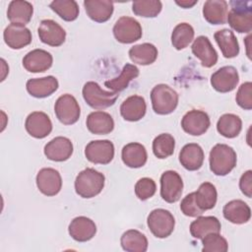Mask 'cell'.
I'll use <instances>...</instances> for the list:
<instances>
[{"label":"cell","instance_id":"obj_39","mask_svg":"<svg viewBox=\"0 0 252 252\" xmlns=\"http://www.w3.org/2000/svg\"><path fill=\"white\" fill-rule=\"evenodd\" d=\"M175 148V140L173 136L162 133L157 136L153 141V153L158 158H166L170 157Z\"/></svg>","mask_w":252,"mask_h":252},{"label":"cell","instance_id":"obj_28","mask_svg":"<svg viewBox=\"0 0 252 252\" xmlns=\"http://www.w3.org/2000/svg\"><path fill=\"white\" fill-rule=\"evenodd\" d=\"M228 4L224 0H208L203 6V16L212 25H222L226 22Z\"/></svg>","mask_w":252,"mask_h":252},{"label":"cell","instance_id":"obj_18","mask_svg":"<svg viewBox=\"0 0 252 252\" xmlns=\"http://www.w3.org/2000/svg\"><path fill=\"white\" fill-rule=\"evenodd\" d=\"M53 62L52 55L43 49H33L23 58L24 68L31 73H41L47 71Z\"/></svg>","mask_w":252,"mask_h":252},{"label":"cell","instance_id":"obj_4","mask_svg":"<svg viewBox=\"0 0 252 252\" xmlns=\"http://www.w3.org/2000/svg\"><path fill=\"white\" fill-rule=\"evenodd\" d=\"M151 100L154 111L159 115L170 114L178 104V94L165 84L155 86L151 92Z\"/></svg>","mask_w":252,"mask_h":252},{"label":"cell","instance_id":"obj_46","mask_svg":"<svg viewBox=\"0 0 252 252\" xmlns=\"http://www.w3.org/2000/svg\"><path fill=\"white\" fill-rule=\"evenodd\" d=\"M197 2H198V0H193V1H190V0L175 1V3H176L178 6H180V7L184 8V9H187V8H191V7H193L195 4H197Z\"/></svg>","mask_w":252,"mask_h":252},{"label":"cell","instance_id":"obj_30","mask_svg":"<svg viewBox=\"0 0 252 252\" xmlns=\"http://www.w3.org/2000/svg\"><path fill=\"white\" fill-rule=\"evenodd\" d=\"M221 228L220 221L213 216L197 217L190 224V233L196 239H202L209 233H220Z\"/></svg>","mask_w":252,"mask_h":252},{"label":"cell","instance_id":"obj_1","mask_svg":"<svg viewBox=\"0 0 252 252\" xmlns=\"http://www.w3.org/2000/svg\"><path fill=\"white\" fill-rule=\"evenodd\" d=\"M210 169L218 176L228 174L236 165L237 157L235 151L226 144L215 145L209 157Z\"/></svg>","mask_w":252,"mask_h":252},{"label":"cell","instance_id":"obj_15","mask_svg":"<svg viewBox=\"0 0 252 252\" xmlns=\"http://www.w3.org/2000/svg\"><path fill=\"white\" fill-rule=\"evenodd\" d=\"M41 42L50 46H60L66 39L65 30L53 20H42L37 29Z\"/></svg>","mask_w":252,"mask_h":252},{"label":"cell","instance_id":"obj_40","mask_svg":"<svg viewBox=\"0 0 252 252\" xmlns=\"http://www.w3.org/2000/svg\"><path fill=\"white\" fill-rule=\"evenodd\" d=\"M162 8L158 0H137L132 3V11L135 15L144 18L157 17Z\"/></svg>","mask_w":252,"mask_h":252},{"label":"cell","instance_id":"obj_24","mask_svg":"<svg viewBox=\"0 0 252 252\" xmlns=\"http://www.w3.org/2000/svg\"><path fill=\"white\" fill-rule=\"evenodd\" d=\"M222 214L224 219L235 224L246 223L251 218L250 207L239 199L226 203L222 209Z\"/></svg>","mask_w":252,"mask_h":252},{"label":"cell","instance_id":"obj_9","mask_svg":"<svg viewBox=\"0 0 252 252\" xmlns=\"http://www.w3.org/2000/svg\"><path fill=\"white\" fill-rule=\"evenodd\" d=\"M85 156L93 163L107 164L114 158V145L109 140L91 141L85 148Z\"/></svg>","mask_w":252,"mask_h":252},{"label":"cell","instance_id":"obj_16","mask_svg":"<svg viewBox=\"0 0 252 252\" xmlns=\"http://www.w3.org/2000/svg\"><path fill=\"white\" fill-rule=\"evenodd\" d=\"M5 43L12 49H21L32 42L31 31L19 24H10L3 32Z\"/></svg>","mask_w":252,"mask_h":252},{"label":"cell","instance_id":"obj_25","mask_svg":"<svg viewBox=\"0 0 252 252\" xmlns=\"http://www.w3.org/2000/svg\"><path fill=\"white\" fill-rule=\"evenodd\" d=\"M84 7L90 19L96 23H104L113 13V2L109 0H85Z\"/></svg>","mask_w":252,"mask_h":252},{"label":"cell","instance_id":"obj_31","mask_svg":"<svg viewBox=\"0 0 252 252\" xmlns=\"http://www.w3.org/2000/svg\"><path fill=\"white\" fill-rule=\"evenodd\" d=\"M214 37L225 58L236 57L239 53V43L233 32L228 29L220 30L215 32Z\"/></svg>","mask_w":252,"mask_h":252},{"label":"cell","instance_id":"obj_2","mask_svg":"<svg viewBox=\"0 0 252 252\" xmlns=\"http://www.w3.org/2000/svg\"><path fill=\"white\" fill-rule=\"evenodd\" d=\"M104 175L91 167L82 170L75 179L76 193L86 199H90L98 195L104 187Z\"/></svg>","mask_w":252,"mask_h":252},{"label":"cell","instance_id":"obj_21","mask_svg":"<svg viewBox=\"0 0 252 252\" xmlns=\"http://www.w3.org/2000/svg\"><path fill=\"white\" fill-rule=\"evenodd\" d=\"M205 158L204 151L200 145L190 143L185 145L179 153V161L181 165L190 171L198 170L203 165Z\"/></svg>","mask_w":252,"mask_h":252},{"label":"cell","instance_id":"obj_43","mask_svg":"<svg viewBox=\"0 0 252 252\" xmlns=\"http://www.w3.org/2000/svg\"><path fill=\"white\" fill-rule=\"evenodd\" d=\"M237 104L246 110H250L252 108V83L245 82L243 83L236 94L235 96Z\"/></svg>","mask_w":252,"mask_h":252},{"label":"cell","instance_id":"obj_26","mask_svg":"<svg viewBox=\"0 0 252 252\" xmlns=\"http://www.w3.org/2000/svg\"><path fill=\"white\" fill-rule=\"evenodd\" d=\"M88 130L95 135H106L114 129V120L111 115L104 111L91 112L87 117Z\"/></svg>","mask_w":252,"mask_h":252},{"label":"cell","instance_id":"obj_11","mask_svg":"<svg viewBox=\"0 0 252 252\" xmlns=\"http://www.w3.org/2000/svg\"><path fill=\"white\" fill-rule=\"evenodd\" d=\"M211 125L209 115L199 109H192L185 113L181 120V127L189 135L200 136L207 132Z\"/></svg>","mask_w":252,"mask_h":252},{"label":"cell","instance_id":"obj_6","mask_svg":"<svg viewBox=\"0 0 252 252\" xmlns=\"http://www.w3.org/2000/svg\"><path fill=\"white\" fill-rule=\"evenodd\" d=\"M147 223L151 232L156 237L166 238L174 229L175 220L169 211L155 209L149 214Z\"/></svg>","mask_w":252,"mask_h":252},{"label":"cell","instance_id":"obj_23","mask_svg":"<svg viewBox=\"0 0 252 252\" xmlns=\"http://www.w3.org/2000/svg\"><path fill=\"white\" fill-rule=\"evenodd\" d=\"M147 110L146 100L141 95H131L127 97L120 105L121 116L130 122H135L141 120Z\"/></svg>","mask_w":252,"mask_h":252},{"label":"cell","instance_id":"obj_10","mask_svg":"<svg viewBox=\"0 0 252 252\" xmlns=\"http://www.w3.org/2000/svg\"><path fill=\"white\" fill-rule=\"evenodd\" d=\"M183 191V181L179 173L166 170L160 176V196L167 203L177 202Z\"/></svg>","mask_w":252,"mask_h":252},{"label":"cell","instance_id":"obj_33","mask_svg":"<svg viewBox=\"0 0 252 252\" xmlns=\"http://www.w3.org/2000/svg\"><path fill=\"white\" fill-rule=\"evenodd\" d=\"M121 247L127 252H145L148 249V239L144 233L137 229L125 231L120 239Z\"/></svg>","mask_w":252,"mask_h":252},{"label":"cell","instance_id":"obj_13","mask_svg":"<svg viewBox=\"0 0 252 252\" xmlns=\"http://www.w3.org/2000/svg\"><path fill=\"white\" fill-rule=\"evenodd\" d=\"M239 82V75L233 66H223L211 76V85L219 93L233 91Z\"/></svg>","mask_w":252,"mask_h":252},{"label":"cell","instance_id":"obj_44","mask_svg":"<svg viewBox=\"0 0 252 252\" xmlns=\"http://www.w3.org/2000/svg\"><path fill=\"white\" fill-rule=\"evenodd\" d=\"M180 210L185 216L190 218H197L204 213V211L201 210L196 203L195 192L186 195L182 199L180 204Z\"/></svg>","mask_w":252,"mask_h":252},{"label":"cell","instance_id":"obj_45","mask_svg":"<svg viewBox=\"0 0 252 252\" xmlns=\"http://www.w3.org/2000/svg\"><path fill=\"white\" fill-rule=\"evenodd\" d=\"M239 188L241 192L248 198L252 196V171H245L239 180Z\"/></svg>","mask_w":252,"mask_h":252},{"label":"cell","instance_id":"obj_34","mask_svg":"<svg viewBox=\"0 0 252 252\" xmlns=\"http://www.w3.org/2000/svg\"><path fill=\"white\" fill-rule=\"evenodd\" d=\"M139 73L140 71L135 65L127 63L126 65H124L121 71V74L118 77L105 81L104 85L107 89L111 90L112 92H116V93L122 92L128 87L129 83L132 80H134L139 76Z\"/></svg>","mask_w":252,"mask_h":252},{"label":"cell","instance_id":"obj_20","mask_svg":"<svg viewBox=\"0 0 252 252\" xmlns=\"http://www.w3.org/2000/svg\"><path fill=\"white\" fill-rule=\"evenodd\" d=\"M193 54L201 60L202 66L206 68L213 67L218 61V52L212 45L210 39L205 35L198 36L192 46Z\"/></svg>","mask_w":252,"mask_h":252},{"label":"cell","instance_id":"obj_37","mask_svg":"<svg viewBox=\"0 0 252 252\" xmlns=\"http://www.w3.org/2000/svg\"><path fill=\"white\" fill-rule=\"evenodd\" d=\"M194 29L187 23L178 24L172 31L171 43L177 50L186 48L194 39Z\"/></svg>","mask_w":252,"mask_h":252},{"label":"cell","instance_id":"obj_12","mask_svg":"<svg viewBox=\"0 0 252 252\" xmlns=\"http://www.w3.org/2000/svg\"><path fill=\"white\" fill-rule=\"evenodd\" d=\"M36 186L45 196L57 195L62 187V178L60 173L51 167L41 168L36 174Z\"/></svg>","mask_w":252,"mask_h":252},{"label":"cell","instance_id":"obj_42","mask_svg":"<svg viewBox=\"0 0 252 252\" xmlns=\"http://www.w3.org/2000/svg\"><path fill=\"white\" fill-rule=\"evenodd\" d=\"M156 190V182L149 177H143L135 184V194L142 201L152 198L155 195Z\"/></svg>","mask_w":252,"mask_h":252},{"label":"cell","instance_id":"obj_38","mask_svg":"<svg viewBox=\"0 0 252 252\" xmlns=\"http://www.w3.org/2000/svg\"><path fill=\"white\" fill-rule=\"evenodd\" d=\"M49 7L62 20L67 22L75 21L79 16V5L74 0H54L49 4Z\"/></svg>","mask_w":252,"mask_h":252},{"label":"cell","instance_id":"obj_32","mask_svg":"<svg viewBox=\"0 0 252 252\" xmlns=\"http://www.w3.org/2000/svg\"><path fill=\"white\" fill-rule=\"evenodd\" d=\"M129 58L139 65H150L158 58V48L149 42L136 44L129 49Z\"/></svg>","mask_w":252,"mask_h":252},{"label":"cell","instance_id":"obj_27","mask_svg":"<svg viewBox=\"0 0 252 252\" xmlns=\"http://www.w3.org/2000/svg\"><path fill=\"white\" fill-rule=\"evenodd\" d=\"M122 161L131 168H139L146 164L148 154L146 148L140 143H129L125 145L121 152Z\"/></svg>","mask_w":252,"mask_h":252},{"label":"cell","instance_id":"obj_22","mask_svg":"<svg viewBox=\"0 0 252 252\" xmlns=\"http://www.w3.org/2000/svg\"><path fill=\"white\" fill-rule=\"evenodd\" d=\"M58 81L53 76L30 79L27 82L28 93L37 98H43L51 95L58 89Z\"/></svg>","mask_w":252,"mask_h":252},{"label":"cell","instance_id":"obj_7","mask_svg":"<svg viewBox=\"0 0 252 252\" xmlns=\"http://www.w3.org/2000/svg\"><path fill=\"white\" fill-rule=\"evenodd\" d=\"M142 27L132 17L123 16L119 18L113 27V35L118 42L132 43L142 37Z\"/></svg>","mask_w":252,"mask_h":252},{"label":"cell","instance_id":"obj_41","mask_svg":"<svg viewBox=\"0 0 252 252\" xmlns=\"http://www.w3.org/2000/svg\"><path fill=\"white\" fill-rule=\"evenodd\" d=\"M203 252H226L227 241L220 233H209L202 238Z\"/></svg>","mask_w":252,"mask_h":252},{"label":"cell","instance_id":"obj_3","mask_svg":"<svg viewBox=\"0 0 252 252\" xmlns=\"http://www.w3.org/2000/svg\"><path fill=\"white\" fill-rule=\"evenodd\" d=\"M230 10L226 21L231 29L239 33L250 32L252 30V2L230 1Z\"/></svg>","mask_w":252,"mask_h":252},{"label":"cell","instance_id":"obj_14","mask_svg":"<svg viewBox=\"0 0 252 252\" xmlns=\"http://www.w3.org/2000/svg\"><path fill=\"white\" fill-rule=\"evenodd\" d=\"M27 132L35 139H43L52 131V122L49 116L42 111H33L26 119Z\"/></svg>","mask_w":252,"mask_h":252},{"label":"cell","instance_id":"obj_35","mask_svg":"<svg viewBox=\"0 0 252 252\" xmlns=\"http://www.w3.org/2000/svg\"><path fill=\"white\" fill-rule=\"evenodd\" d=\"M242 129V121L239 116L232 113H225L220 117L217 123L218 132L228 139L235 138Z\"/></svg>","mask_w":252,"mask_h":252},{"label":"cell","instance_id":"obj_17","mask_svg":"<svg viewBox=\"0 0 252 252\" xmlns=\"http://www.w3.org/2000/svg\"><path fill=\"white\" fill-rule=\"evenodd\" d=\"M73 154V144L66 137H55L44 146L45 157L53 161H65Z\"/></svg>","mask_w":252,"mask_h":252},{"label":"cell","instance_id":"obj_29","mask_svg":"<svg viewBox=\"0 0 252 252\" xmlns=\"http://www.w3.org/2000/svg\"><path fill=\"white\" fill-rule=\"evenodd\" d=\"M33 7L32 3L24 0H14L9 3L7 18L12 24L27 25L32 17Z\"/></svg>","mask_w":252,"mask_h":252},{"label":"cell","instance_id":"obj_5","mask_svg":"<svg viewBox=\"0 0 252 252\" xmlns=\"http://www.w3.org/2000/svg\"><path fill=\"white\" fill-rule=\"evenodd\" d=\"M85 101L94 109H104L113 105L118 98V93L104 91L94 81L87 82L82 90Z\"/></svg>","mask_w":252,"mask_h":252},{"label":"cell","instance_id":"obj_36","mask_svg":"<svg viewBox=\"0 0 252 252\" xmlns=\"http://www.w3.org/2000/svg\"><path fill=\"white\" fill-rule=\"evenodd\" d=\"M218 193L214 184L210 182L202 183L195 192V200L198 207L205 211L213 209L217 204Z\"/></svg>","mask_w":252,"mask_h":252},{"label":"cell","instance_id":"obj_8","mask_svg":"<svg viewBox=\"0 0 252 252\" xmlns=\"http://www.w3.org/2000/svg\"><path fill=\"white\" fill-rule=\"evenodd\" d=\"M54 112L57 119L64 125L76 123L81 115L80 105L77 99L69 94L60 95L54 105Z\"/></svg>","mask_w":252,"mask_h":252},{"label":"cell","instance_id":"obj_19","mask_svg":"<svg viewBox=\"0 0 252 252\" xmlns=\"http://www.w3.org/2000/svg\"><path fill=\"white\" fill-rule=\"evenodd\" d=\"M68 231L74 240L86 242L94 236L96 232V225L93 220L80 216L71 220Z\"/></svg>","mask_w":252,"mask_h":252}]
</instances>
